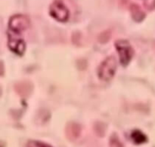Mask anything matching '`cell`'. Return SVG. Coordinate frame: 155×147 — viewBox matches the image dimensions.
Wrapping results in <instances>:
<instances>
[{
    "mask_svg": "<svg viewBox=\"0 0 155 147\" xmlns=\"http://www.w3.org/2000/svg\"><path fill=\"white\" fill-rule=\"evenodd\" d=\"M30 26V19L26 15H15L10 18L8 29V47L15 54L22 55L25 51V41L23 32Z\"/></svg>",
    "mask_w": 155,
    "mask_h": 147,
    "instance_id": "cell-1",
    "label": "cell"
},
{
    "mask_svg": "<svg viewBox=\"0 0 155 147\" xmlns=\"http://www.w3.org/2000/svg\"><path fill=\"white\" fill-rule=\"evenodd\" d=\"M117 70V62L116 59L113 56L107 58L101 65L98 70V77L101 80H110L114 75Z\"/></svg>",
    "mask_w": 155,
    "mask_h": 147,
    "instance_id": "cell-2",
    "label": "cell"
},
{
    "mask_svg": "<svg viewBox=\"0 0 155 147\" xmlns=\"http://www.w3.org/2000/svg\"><path fill=\"white\" fill-rule=\"evenodd\" d=\"M51 16L58 21L65 22L69 18V11L61 0H55L49 8Z\"/></svg>",
    "mask_w": 155,
    "mask_h": 147,
    "instance_id": "cell-3",
    "label": "cell"
},
{
    "mask_svg": "<svg viewBox=\"0 0 155 147\" xmlns=\"http://www.w3.org/2000/svg\"><path fill=\"white\" fill-rule=\"evenodd\" d=\"M115 47L119 53L121 64L124 66H127L133 55V49L131 45L127 40H118L115 43Z\"/></svg>",
    "mask_w": 155,
    "mask_h": 147,
    "instance_id": "cell-4",
    "label": "cell"
},
{
    "mask_svg": "<svg viewBox=\"0 0 155 147\" xmlns=\"http://www.w3.org/2000/svg\"><path fill=\"white\" fill-rule=\"evenodd\" d=\"M131 138L136 144H142L147 142V136L140 130H134L132 133Z\"/></svg>",
    "mask_w": 155,
    "mask_h": 147,
    "instance_id": "cell-5",
    "label": "cell"
},
{
    "mask_svg": "<svg viewBox=\"0 0 155 147\" xmlns=\"http://www.w3.org/2000/svg\"><path fill=\"white\" fill-rule=\"evenodd\" d=\"M130 10H131L132 15H133V18H134V20H136V21H140L144 19L145 18V14L144 12L141 10L140 8L139 7L136 5H132L131 8H130Z\"/></svg>",
    "mask_w": 155,
    "mask_h": 147,
    "instance_id": "cell-6",
    "label": "cell"
},
{
    "mask_svg": "<svg viewBox=\"0 0 155 147\" xmlns=\"http://www.w3.org/2000/svg\"><path fill=\"white\" fill-rule=\"evenodd\" d=\"M27 147H51V145L45 144L44 142L36 140H30L27 143Z\"/></svg>",
    "mask_w": 155,
    "mask_h": 147,
    "instance_id": "cell-7",
    "label": "cell"
},
{
    "mask_svg": "<svg viewBox=\"0 0 155 147\" xmlns=\"http://www.w3.org/2000/svg\"><path fill=\"white\" fill-rule=\"evenodd\" d=\"M110 147H123L122 143L120 142L119 139L117 137V136H113L110 139Z\"/></svg>",
    "mask_w": 155,
    "mask_h": 147,
    "instance_id": "cell-8",
    "label": "cell"
}]
</instances>
